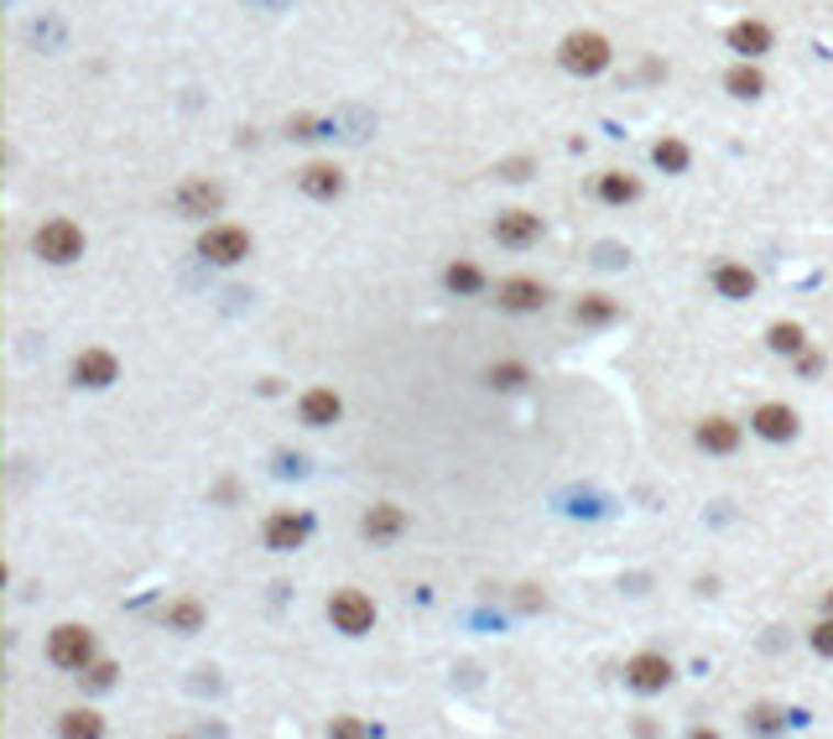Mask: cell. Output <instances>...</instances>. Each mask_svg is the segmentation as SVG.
Here are the masks:
<instances>
[{"instance_id": "obj_10", "label": "cell", "mask_w": 833, "mask_h": 739, "mask_svg": "<svg viewBox=\"0 0 833 739\" xmlns=\"http://www.w3.org/2000/svg\"><path fill=\"white\" fill-rule=\"evenodd\" d=\"M751 433L766 443H792L797 438V412L787 401H760L751 412Z\"/></svg>"}, {"instance_id": "obj_3", "label": "cell", "mask_w": 833, "mask_h": 739, "mask_svg": "<svg viewBox=\"0 0 833 739\" xmlns=\"http://www.w3.org/2000/svg\"><path fill=\"white\" fill-rule=\"evenodd\" d=\"M199 256L209 260V266H240V260L251 256V229L209 220L203 224V235H199Z\"/></svg>"}, {"instance_id": "obj_28", "label": "cell", "mask_w": 833, "mask_h": 739, "mask_svg": "<svg viewBox=\"0 0 833 739\" xmlns=\"http://www.w3.org/2000/svg\"><path fill=\"white\" fill-rule=\"evenodd\" d=\"M115 672H120L115 661H100V657H95V661H89V667L79 672V682L89 687V693H104V687H115Z\"/></svg>"}, {"instance_id": "obj_25", "label": "cell", "mask_w": 833, "mask_h": 739, "mask_svg": "<svg viewBox=\"0 0 833 739\" xmlns=\"http://www.w3.org/2000/svg\"><path fill=\"white\" fill-rule=\"evenodd\" d=\"M652 161L662 167V172H688V161H693V152H688V141H677V136H662L652 146Z\"/></svg>"}, {"instance_id": "obj_29", "label": "cell", "mask_w": 833, "mask_h": 739, "mask_svg": "<svg viewBox=\"0 0 833 739\" xmlns=\"http://www.w3.org/2000/svg\"><path fill=\"white\" fill-rule=\"evenodd\" d=\"M287 136L292 141H318V136H329V125L318 121V115H292V121H287Z\"/></svg>"}, {"instance_id": "obj_8", "label": "cell", "mask_w": 833, "mask_h": 739, "mask_svg": "<svg viewBox=\"0 0 833 739\" xmlns=\"http://www.w3.org/2000/svg\"><path fill=\"white\" fill-rule=\"evenodd\" d=\"M673 661L662 657V651H635L631 661H625V687H635V693H667V682H673Z\"/></svg>"}, {"instance_id": "obj_22", "label": "cell", "mask_w": 833, "mask_h": 739, "mask_svg": "<svg viewBox=\"0 0 833 739\" xmlns=\"http://www.w3.org/2000/svg\"><path fill=\"white\" fill-rule=\"evenodd\" d=\"M443 287H448L454 298H479V292H485V271H479L475 260H448V266H443Z\"/></svg>"}, {"instance_id": "obj_31", "label": "cell", "mask_w": 833, "mask_h": 739, "mask_svg": "<svg viewBox=\"0 0 833 739\" xmlns=\"http://www.w3.org/2000/svg\"><path fill=\"white\" fill-rule=\"evenodd\" d=\"M818 370H823V355H813V349H802V355H797V376H808V380H813Z\"/></svg>"}, {"instance_id": "obj_33", "label": "cell", "mask_w": 833, "mask_h": 739, "mask_svg": "<svg viewBox=\"0 0 833 739\" xmlns=\"http://www.w3.org/2000/svg\"><path fill=\"white\" fill-rule=\"evenodd\" d=\"M329 735H370L365 724H349V719H338V724H329Z\"/></svg>"}, {"instance_id": "obj_4", "label": "cell", "mask_w": 833, "mask_h": 739, "mask_svg": "<svg viewBox=\"0 0 833 739\" xmlns=\"http://www.w3.org/2000/svg\"><path fill=\"white\" fill-rule=\"evenodd\" d=\"M32 250H37L47 266H74V260L84 256V229L74 220H47V224H37Z\"/></svg>"}, {"instance_id": "obj_15", "label": "cell", "mask_w": 833, "mask_h": 739, "mask_svg": "<svg viewBox=\"0 0 833 739\" xmlns=\"http://www.w3.org/2000/svg\"><path fill=\"white\" fill-rule=\"evenodd\" d=\"M709 287H714L724 302H751L760 281H755L751 266H740V260H719L714 271H709Z\"/></svg>"}, {"instance_id": "obj_21", "label": "cell", "mask_w": 833, "mask_h": 739, "mask_svg": "<svg viewBox=\"0 0 833 739\" xmlns=\"http://www.w3.org/2000/svg\"><path fill=\"white\" fill-rule=\"evenodd\" d=\"M724 89H730L734 100H760V94H766V74L755 68V58H740L730 74H724Z\"/></svg>"}, {"instance_id": "obj_20", "label": "cell", "mask_w": 833, "mask_h": 739, "mask_svg": "<svg viewBox=\"0 0 833 739\" xmlns=\"http://www.w3.org/2000/svg\"><path fill=\"white\" fill-rule=\"evenodd\" d=\"M574 318L584 323V328H610V323L620 318V302L610 298V292H584V298L574 302Z\"/></svg>"}, {"instance_id": "obj_19", "label": "cell", "mask_w": 833, "mask_h": 739, "mask_svg": "<svg viewBox=\"0 0 833 739\" xmlns=\"http://www.w3.org/2000/svg\"><path fill=\"white\" fill-rule=\"evenodd\" d=\"M595 193H599V203H610V209H625V203L641 199V178H631V172L610 167V172H599V178H595Z\"/></svg>"}, {"instance_id": "obj_1", "label": "cell", "mask_w": 833, "mask_h": 739, "mask_svg": "<svg viewBox=\"0 0 833 739\" xmlns=\"http://www.w3.org/2000/svg\"><path fill=\"white\" fill-rule=\"evenodd\" d=\"M610 58H615L610 37H604V32H589V26H578V32H568V37L557 42V63H563L574 79H599V74L610 68Z\"/></svg>"}, {"instance_id": "obj_23", "label": "cell", "mask_w": 833, "mask_h": 739, "mask_svg": "<svg viewBox=\"0 0 833 739\" xmlns=\"http://www.w3.org/2000/svg\"><path fill=\"white\" fill-rule=\"evenodd\" d=\"M766 349H771V355H787V360H797V355H802V349H808V328H802V323H771V328H766Z\"/></svg>"}, {"instance_id": "obj_18", "label": "cell", "mask_w": 833, "mask_h": 739, "mask_svg": "<svg viewBox=\"0 0 833 739\" xmlns=\"http://www.w3.org/2000/svg\"><path fill=\"white\" fill-rule=\"evenodd\" d=\"M693 443L703 448V454H734L740 448V422L730 417H703L693 427Z\"/></svg>"}, {"instance_id": "obj_13", "label": "cell", "mask_w": 833, "mask_h": 739, "mask_svg": "<svg viewBox=\"0 0 833 739\" xmlns=\"http://www.w3.org/2000/svg\"><path fill=\"white\" fill-rule=\"evenodd\" d=\"M338 417H344V396H338L334 385H313V391H302L298 396L302 427H334Z\"/></svg>"}, {"instance_id": "obj_27", "label": "cell", "mask_w": 833, "mask_h": 739, "mask_svg": "<svg viewBox=\"0 0 833 739\" xmlns=\"http://www.w3.org/2000/svg\"><path fill=\"white\" fill-rule=\"evenodd\" d=\"M58 729H63V735H74V739H79V735L95 739V735H104V719H100V714H89V708H68V714L58 719Z\"/></svg>"}, {"instance_id": "obj_2", "label": "cell", "mask_w": 833, "mask_h": 739, "mask_svg": "<svg viewBox=\"0 0 833 739\" xmlns=\"http://www.w3.org/2000/svg\"><path fill=\"white\" fill-rule=\"evenodd\" d=\"M329 619L338 636H370L376 630V600L365 589H334L329 594Z\"/></svg>"}, {"instance_id": "obj_9", "label": "cell", "mask_w": 833, "mask_h": 739, "mask_svg": "<svg viewBox=\"0 0 833 739\" xmlns=\"http://www.w3.org/2000/svg\"><path fill=\"white\" fill-rule=\"evenodd\" d=\"M68 376H74L79 391H104V385H115L120 380V360L110 355V349H79Z\"/></svg>"}, {"instance_id": "obj_16", "label": "cell", "mask_w": 833, "mask_h": 739, "mask_svg": "<svg viewBox=\"0 0 833 739\" xmlns=\"http://www.w3.org/2000/svg\"><path fill=\"white\" fill-rule=\"evenodd\" d=\"M401 531H407V511L401 505H391V500H380V505H370L365 516H359V537L365 541H397Z\"/></svg>"}, {"instance_id": "obj_26", "label": "cell", "mask_w": 833, "mask_h": 739, "mask_svg": "<svg viewBox=\"0 0 833 739\" xmlns=\"http://www.w3.org/2000/svg\"><path fill=\"white\" fill-rule=\"evenodd\" d=\"M526 380H532V370H526L521 360H496L490 370H485V385H490V391H521Z\"/></svg>"}, {"instance_id": "obj_14", "label": "cell", "mask_w": 833, "mask_h": 739, "mask_svg": "<svg viewBox=\"0 0 833 739\" xmlns=\"http://www.w3.org/2000/svg\"><path fill=\"white\" fill-rule=\"evenodd\" d=\"M547 298H553V292H547L536 277H506L500 281V292H496V302L506 307V313H542Z\"/></svg>"}, {"instance_id": "obj_24", "label": "cell", "mask_w": 833, "mask_h": 739, "mask_svg": "<svg viewBox=\"0 0 833 739\" xmlns=\"http://www.w3.org/2000/svg\"><path fill=\"white\" fill-rule=\"evenodd\" d=\"M203 604L199 600H173L167 609H162V625L167 630H178V636H193V630H203Z\"/></svg>"}, {"instance_id": "obj_5", "label": "cell", "mask_w": 833, "mask_h": 739, "mask_svg": "<svg viewBox=\"0 0 833 739\" xmlns=\"http://www.w3.org/2000/svg\"><path fill=\"white\" fill-rule=\"evenodd\" d=\"M47 661L63 667V672H84L95 661V630L89 625H58L47 636Z\"/></svg>"}, {"instance_id": "obj_12", "label": "cell", "mask_w": 833, "mask_h": 739, "mask_svg": "<svg viewBox=\"0 0 833 739\" xmlns=\"http://www.w3.org/2000/svg\"><path fill=\"white\" fill-rule=\"evenodd\" d=\"M298 188L318 203H334V199H344L349 178H344V167H334V161H308L298 172Z\"/></svg>"}, {"instance_id": "obj_7", "label": "cell", "mask_w": 833, "mask_h": 739, "mask_svg": "<svg viewBox=\"0 0 833 739\" xmlns=\"http://www.w3.org/2000/svg\"><path fill=\"white\" fill-rule=\"evenodd\" d=\"M173 209H178L182 220H209V214L224 209V188L209 178H182L178 193H173Z\"/></svg>"}, {"instance_id": "obj_11", "label": "cell", "mask_w": 833, "mask_h": 739, "mask_svg": "<svg viewBox=\"0 0 833 739\" xmlns=\"http://www.w3.org/2000/svg\"><path fill=\"white\" fill-rule=\"evenodd\" d=\"M496 240L506 245V250H532V245L542 240V214H532V209H506L496 220Z\"/></svg>"}, {"instance_id": "obj_17", "label": "cell", "mask_w": 833, "mask_h": 739, "mask_svg": "<svg viewBox=\"0 0 833 739\" xmlns=\"http://www.w3.org/2000/svg\"><path fill=\"white\" fill-rule=\"evenodd\" d=\"M724 42H730L740 58H766V53H771V42H776V32L766 26V21L745 16V21H734L730 32H724Z\"/></svg>"}, {"instance_id": "obj_6", "label": "cell", "mask_w": 833, "mask_h": 739, "mask_svg": "<svg viewBox=\"0 0 833 739\" xmlns=\"http://www.w3.org/2000/svg\"><path fill=\"white\" fill-rule=\"evenodd\" d=\"M308 537H313V520L302 516V511H271L266 526H260L266 552H298V547H308Z\"/></svg>"}, {"instance_id": "obj_30", "label": "cell", "mask_w": 833, "mask_h": 739, "mask_svg": "<svg viewBox=\"0 0 833 739\" xmlns=\"http://www.w3.org/2000/svg\"><path fill=\"white\" fill-rule=\"evenodd\" d=\"M808 646H813L818 657H829V661H833V615H823V619L813 625V630H808Z\"/></svg>"}, {"instance_id": "obj_32", "label": "cell", "mask_w": 833, "mask_h": 739, "mask_svg": "<svg viewBox=\"0 0 833 739\" xmlns=\"http://www.w3.org/2000/svg\"><path fill=\"white\" fill-rule=\"evenodd\" d=\"M751 724H755V729H781V724H787V719H781L776 708H755V714H751Z\"/></svg>"}, {"instance_id": "obj_34", "label": "cell", "mask_w": 833, "mask_h": 739, "mask_svg": "<svg viewBox=\"0 0 833 739\" xmlns=\"http://www.w3.org/2000/svg\"><path fill=\"white\" fill-rule=\"evenodd\" d=\"M823 615H833V589H829V594H823Z\"/></svg>"}]
</instances>
